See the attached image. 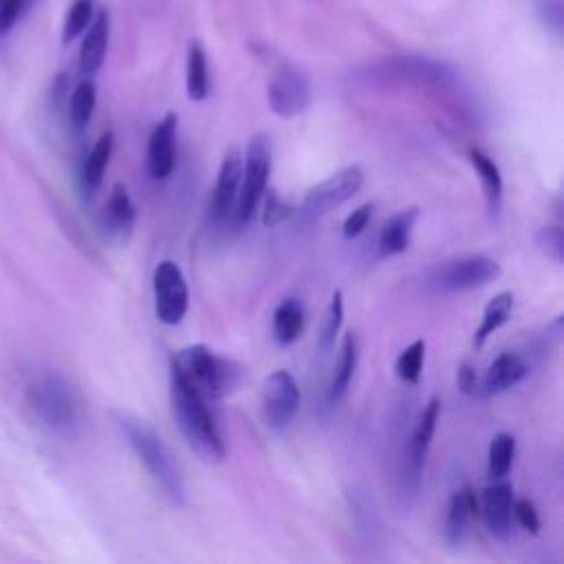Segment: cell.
<instances>
[{
    "mask_svg": "<svg viewBox=\"0 0 564 564\" xmlns=\"http://www.w3.org/2000/svg\"><path fill=\"white\" fill-rule=\"evenodd\" d=\"M24 401L33 419L59 438H77L86 423L84 401L77 388L57 372H40L24 388Z\"/></svg>",
    "mask_w": 564,
    "mask_h": 564,
    "instance_id": "6da1fadb",
    "label": "cell"
},
{
    "mask_svg": "<svg viewBox=\"0 0 564 564\" xmlns=\"http://www.w3.org/2000/svg\"><path fill=\"white\" fill-rule=\"evenodd\" d=\"M170 408L174 423L189 449L205 463H220L227 447L207 408V399H203L174 372H170Z\"/></svg>",
    "mask_w": 564,
    "mask_h": 564,
    "instance_id": "7a4b0ae2",
    "label": "cell"
},
{
    "mask_svg": "<svg viewBox=\"0 0 564 564\" xmlns=\"http://www.w3.org/2000/svg\"><path fill=\"white\" fill-rule=\"evenodd\" d=\"M117 427L121 430L126 443L132 447L137 458L143 463V467L148 469L152 480L163 489V494L172 502L183 505L185 502V482H183L181 469H178L172 452L163 443V438L154 432V427L148 421H143L134 414H128V412L117 414Z\"/></svg>",
    "mask_w": 564,
    "mask_h": 564,
    "instance_id": "3957f363",
    "label": "cell"
},
{
    "mask_svg": "<svg viewBox=\"0 0 564 564\" xmlns=\"http://www.w3.org/2000/svg\"><path fill=\"white\" fill-rule=\"evenodd\" d=\"M170 372L181 377L207 401L223 399L234 392L242 377L236 361L216 355L205 344H192L181 348L170 361Z\"/></svg>",
    "mask_w": 564,
    "mask_h": 564,
    "instance_id": "277c9868",
    "label": "cell"
},
{
    "mask_svg": "<svg viewBox=\"0 0 564 564\" xmlns=\"http://www.w3.org/2000/svg\"><path fill=\"white\" fill-rule=\"evenodd\" d=\"M271 174V139L260 132L251 137L247 152L242 156V178H240V189L236 198V209H234V220L236 225H247L258 205L262 203L267 183Z\"/></svg>",
    "mask_w": 564,
    "mask_h": 564,
    "instance_id": "5b68a950",
    "label": "cell"
},
{
    "mask_svg": "<svg viewBox=\"0 0 564 564\" xmlns=\"http://www.w3.org/2000/svg\"><path fill=\"white\" fill-rule=\"evenodd\" d=\"M361 185H364V170L359 165H346L306 192L300 214L308 220L322 218L330 209L352 198L361 189Z\"/></svg>",
    "mask_w": 564,
    "mask_h": 564,
    "instance_id": "8992f818",
    "label": "cell"
},
{
    "mask_svg": "<svg viewBox=\"0 0 564 564\" xmlns=\"http://www.w3.org/2000/svg\"><path fill=\"white\" fill-rule=\"evenodd\" d=\"M154 313L161 324L176 326L189 306V291L181 267L174 260H161L152 273Z\"/></svg>",
    "mask_w": 564,
    "mask_h": 564,
    "instance_id": "52a82bcc",
    "label": "cell"
},
{
    "mask_svg": "<svg viewBox=\"0 0 564 564\" xmlns=\"http://www.w3.org/2000/svg\"><path fill=\"white\" fill-rule=\"evenodd\" d=\"M267 101L271 112L282 119L304 112L311 101L308 75L293 64H282L269 82Z\"/></svg>",
    "mask_w": 564,
    "mask_h": 564,
    "instance_id": "ba28073f",
    "label": "cell"
},
{
    "mask_svg": "<svg viewBox=\"0 0 564 564\" xmlns=\"http://www.w3.org/2000/svg\"><path fill=\"white\" fill-rule=\"evenodd\" d=\"M498 275H500V264L494 258L474 253V256H463L441 264L434 271L432 282L441 291H469V289L489 284Z\"/></svg>",
    "mask_w": 564,
    "mask_h": 564,
    "instance_id": "9c48e42d",
    "label": "cell"
},
{
    "mask_svg": "<svg viewBox=\"0 0 564 564\" xmlns=\"http://www.w3.org/2000/svg\"><path fill=\"white\" fill-rule=\"evenodd\" d=\"M262 421L271 430H284L300 408V388L289 370H273L260 390Z\"/></svg>",
    "mask_w": 564,
    "mask_h": 564,
    "instance_id": "30bf717a",
    "label": "cell"
},
{
    "mask_svg": "<svg viewBox=\"0 0 564 564\" xmlns=\"http://www.w3.org/2000/svg\"><path fill=\"white\" fill-rule=\"evenodd\" d=\"M240 178H242V152L238 145H231L227 148L220 161L214 194H212V216L216 225H225L234 218Z\"/></svg>",
    "mask_w": 564,
    "mask_h": 564,
    "instance_id": "8fae6325",
    "label": "cell"
},
{
    "mask_svg": "<svg viewBox=\"0 0 564 564\" xmlns=\"http://www.w3.org/2000/svg\"><path fill=\"white\" fill-rule=\"evenodd\" d=\"M176 126L178 117L167 112L150 132L145 150V170L152 178H167L176 165Z\"/></svg>",
    "mask_w": 564,
    "mask_h": 564,
    "instance_id": "7c38bea8",
    "label": "cell"
},
{
    "mask_svg": "<svg viewBox=\"0 0 564 564\" xmlns=\"http://www.w3.org/2000/svg\"><path fill=\"white\" fill-rule=\"evenodd\" d=\"M511 505H513L511 482H507L505 478H496L491 485L485 487L482 498H480L482 518H485L489 533L500 540L511 535V522H513Z\"/></svg>",
    "mask_w": 564,
    "mask_h": 564,
    "instance_id": "4fadbf2b",
    "label": "cell"
},
{
    "mask_svg": "<svg viewBox=\"0 0 564 564\" xmlns=\"http://www.w3.org/2000/svg\"><path fill=\"white\" fill-rule=\"evenodd\" d=\"M438 414H441V399L432 397L425 403V408L419 414V421H416V425L412 430L410 445H408V471H410V478L414 482L421 478V471H423L430 445H432V436L436 432Z\"/></svg>",
    "mask_w": 564,
    "mask_h": 564,
    "instance_id": "5bb4252c",
    "label": "cell"
},
{
    "mask_svg": "<svg viewBox=\"0 0 564 564\" xmlns=\"http://www.w3.org/2000/svg\"><path fill=\"white\" fill-rule=\"evenodd\" d=\"M108 40H110V13L101 9L86 26V35L79 46L77 66L84 79H93V75L101 68L108 51Z\"/></svg>",
    "mask_w": 564,
    "mask_h": 564,
    "instance_id": "9a60e30c",
    "label": "cell"
},
{
    "mask_svg": "<svg viewBox=\"0 0 564 564\" xmlns=\"http://www.w3.org/2000/svg\"><path fill=\"white\" fill-rule=\"evenodd\" d=\"M137 207L123 183H115L101 212V227L110 238H126L134 225Z\"/></svg>",
    "mask_w": 564,
    "mask_h": 564,
    "instance_id": "2e32d148",
    "label": "cell"
},
{
    "mask_svg": "<svg viewBox=\"0 0 564 564\" xmlns=\"http://www.w3.org/2000/svg\"><path fill=\"white\" fill-rule=\"evenodd\" d=\"M524 375H527L524 359L516 352H502L485 370V377L478 381V392L480 397L505 392L511 386H516Z\"/></svg>",
    "mask_w": 564,
    "mask_h": 564,
    "instance_id": "e0dca14e",
    "label": "cell"
},
{
    "mask_svg": "<svg viewBox=\"0 0 564 564\" xmlns=\"http://www.w3.org/2000/svg\"><path fill=\"white\" fill-rule=\"evenodd\" d=\"M476 513H478V500L469 487L458 489L449 496L447 509H445V524H443V535L447 544L456 546L463 542L467 527Z\"/></svg>",
    "mask_w": 564,
    "mask_h": 564,
    "instance_id": "ac0fdd59",
    "label": "cell"
},
{
    "mask_svg": "<svg viewBox=\"0 0 564 564\" xmlns=\"http://www.w3.org/2000/svg\"><path fill=\"white\" fill-rule=\"evenodd\" d=\"M416 218H419V209L408 207V209H399L383 223L379 231V245H377L379 258L399 256L410 247V236Z\"/></svg>",
    "mask_w": 564,
    "mask_h": 564,
    "instance_id": "d6986e66",
    "label": "cell"
},
{
    "mask_svg": "<svg viewBox=\"0 0 564 564\" xmlns=\"http://www.w3.org/2000/svg\"><path fill=\"white\" fill-rule=\"evenodd\" d=\"M469 161H471V165H474V170L480 178L489 216H498L500 205H502V176H500V170H498L496 161L478 148L469 150Z\"/></svg>",
    "mask_w": 564,
    "mask_h": 564,
    "instance_id": "ffe728a7",
    "label": "cell"
},
{
    "mask_svg": "<svg viewBox=\"0 0 564 564\" xmlns=\"http://www.w3.org/2000/svg\"><path fill=\"white\" fill-rule=\"evenodd\" d=\"M355 368H357V339L352 333H346L339 346V357H337V364L330 377V388H328V397L333 403H337L346 394L352 381Z\"/></svg>",
    "mask_w": 564,
    "mask_h": 564,
    "instance_id": "44dd1931",
    "label": "cell"
},
{
    "mask_svg": "<svg viewBox=\"0 0 564 564\" xmlns=\"http://www.w3.org/2000/svg\"><path fill=\"white\" fill-rule=\"evenodd\" d=\"M513 311V293L511 291H500L496 293L485 311H482V319H480V326L476 328L474 333V348H480L511 315Z\"/></svg>",
    "mask_w": 564,
    "mask_h": 564,
    "instance_id": "7402d4cb",
    "label": "cell"
},
{
    "mask_svg": "<svg viewBox=\"0 0 564 564\" xmlns=\"http://www.w3.org/2000/svg\"><path fill=\"white\" fill-rule=\"evenodd\" d=\"M112 148H115V134L108 130L97 139V143L88 152L84 167H82V183H84L86 192H95L101 185L106 167L112 156Z\"/></svg>",
    "mask_w": 564,
    "mask_h": 564,
    "instance_id": "603a6c76",
    "label": "cell"
},
{
    "mask_svg": "<svg viewBox=\"0 0 564 564\" xmlns=\"http://www.w3.org/2000/svg\"><path fill=\"white\" fill-rule=\"evenodd\" d=\"M304 330V308L297 300H284L273 311V337L280 346L293 344Z\"/></svg>",
    "mask_w": 564,
    "mask_h": 564,
    "instance_id": "cb8c5ba5",
    "label": "cell"
},
{
    "mask_svg": "<svg viewBox=\"0 0 564 564\" xmlns=\"http://www.w3.org/2000/svg\"><path fill=\"white\" fill-rule=\"evenodd\" d=\"M185 88L192 101H203L209 93V73L207 57L198 42H192L187 48V68H185Z\"/></svg>",
    "mask_w": 564,
    "mask_h": 564,
    "instance_id": "d4e9b609",
    "label": "cell"
},
{
    "mask_svg": "<svg viewBox=\"0 0 564 564\" xmlns=\"http://www.w3.org/2000/svg\"><path fill=\"white\" fill-rule=\"evenodd\" d=\"M95 104H97V90H95L93 79H82L73 88L70 99H68V119L77 132L88 126V121L95 112Z\"/></svg>",
    "mask_w": 564,
    "mask_h": 564,
    "instance_id": "484cf974",
    "label": "cell"
},
{
    "mask_svg": "<svg viewBox=\"0 0 564 564\" xmlns=\"http://www.w3.org/2000/svg\"><path fill=\"white\" fill-rule=\"evenodd\" d=\"M513 456H516V438L511 434L498 432L491 443H489V452H487V471L489 476L496 478H505L513 465Z\"/></svg>",
    "mask_w": 564,
    "mask_h": 564,
    "instance_id": "4316f807",
    "label": "cell"
},
{
    "mask_svg": "<svg viewBox=\"0 0 564 564\" xmlns=\"http://www.w3.org/2000/svg\"><path fill=\"white\" fill-rule=\"evenodd\" d=\"M341 319H344V295H341V291H335L328 306L324 308V315L319 322L317 346L322 352H328L335 346V337L341 328Z\"/></svg>",
    "mask_w": 564,
    "mask_h": 564,
    "instance_id": "83f0119b",
    "label": "cell"
},
{
    "mask_svg": "<svg viewBox=\"0 0 564 564\" xmlns=\"http://www.w3.org/2000/svg\"><path fill=\"white\" fill-rule=\"evenodd\" d=\"M423 361H425V341L414 339L410 346H405L399 352L394 361V372L405 383H419L423 372Z\"/></svg>",
    "mask_w": 564,
    "mask_h": 564,
    "instance_id": "f1b7e54d",
    "label": "cell"
},
{
    "mask_svg": "<svg viewBox=\"0 0 564 564\" xmlns=\"http://www.w3.org/2000/svg\"><path fill=\"white\" fill-rule=\"evenodd\" d=\"M93 9H95L93 0H73L70 2L68 11H66V18H64V26H62V42L64 44H70L73 40H77L86 31V26L93 20Z\"/></svg>",
    "mask_w": 564,
    "mask_h": 564,
    "instance_id": "f546056e",
    "label": "cell"
},
{
    "mask_svg": "<svg viewBox=\"0 0 564 564\" xmlns=\"http://www.w3.org/2000/svg\"><path fill=\"white\" fill-rule=\"evenodd\" d=\"M535 245L540 247V251L551 258L553 262H562L564 258V236H562V229L560 225H549V227H542L535 236Z\"/></svg>",
    "mask_w": 564,
    "mask_h": 564,
    "instance_id": "4dcf8cb0",
    "label": "cell"
},
{
    "mask_svg": "<svg viewBox=\"0 0 564 564\" xmlns=\"http://www.w3.org/2000/svg\"><path fill=\"white\" fill-rule=\"evenodd\" d=\"M262 200H264V207H262V223H264L267 227H275V225H280L282 220H286V218L293 214V207H291L289 203L280 200V196L275 194V189H269V187H267Z\"/></svg>",
    "mask_w": 564,
    "mask_h": 564,
    "instance_id": "1f68e13d",
    "label": "cell"
},
{
    "mask_svg": "<svg viewBox=\"0 0 564 564\" xmlns=\"http://www.w3.org/2000/svg\"><path fill=\"white\" fill-rule=\"evenodd\" d=\"M372 209H375L372 203H364V205H359L357 209H352V212L346 216L344 225H341V236H344L346 240L357 238V236L366 229V225H368V220H370V216H372Z\"/></svg>",
    "mask_w": 564,
    "mask_h": 564,
    "instance_id": "d6a6232c",
    "label": "cell"
},
{
    "mask_svg": "<svg viewBox=\"0 0 564 564\" xmlns=\"http://www.w3.org/2000/svg\"><path fill=\"white\" fill-rule=\"evenodd\" d=\"M511 513L513 518L518 520V524L531 533H538L540 531V516H538V509L531 500L527 498H520L516 500L513 498V505H511Z\"/></svg>",
    "mask_w": 564,
    "mask_h": 564,
    "instance_id": "836d02e7",
    "label": "cell"
},
{
    "mask_svg": "<svg viewBox=\"0 0 564 564\" xmlns=\"http://www.w3.org/2000/svg\"><path fill=\"white\" fill-rule=\"evenodd\" d=\"M24 11V0H0V40L11 33Z\"/></svg>",
    "mask_w": 564,
    "mask_h": 564,
    "instance_id": "e575fe53",
    "label": "cell"
},
{
    "mask_svg": "<svg viewBox=\"0 0 564 564\" xmlns=\"http://www.w3.org/2000/svg\"><path fill=\"white\" fill-rule=\"evenodd\" d=\"M456 381H458V388L460 392L469 394V397H480L478 392V379H476V372L469 364H460L458 368V375H456Z\"/></svg>",
    "mask_w": 564,
    "mask_h": 564,
    "instance_id": "d590c367",
    "label": "cell"
},
{
    "mask_svg": "<svg viewBox=\"0 0 564 564\" xmlns=\"http://www.w3.org/2000/svg\"><path fill=\"white\" fill-rule=\"evenodd\" d=\"M35 2H37V0H24V7H26V11H29V9H31Z\"/></svg>",
    "mask_w": 564,
    "mask_h": 564,
    "instance_id": "8d00e7d4",
    "label": "cell"
}]
</instances>
